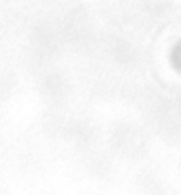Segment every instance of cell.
Here are the masks:
<instances>
[{"instance_id":"obj_1","label":"cell","mask_w":181,"mask_h":195,"mask_svg":"<svg viewBox=\"0 0 181 195\" xmlns=\"http://www.w3.org/2000/svg\"><path fill=\"white\" fill-rule=\"evenodd\" d=\"M172 64L178 71H181V41L173 48V51H172Z\"/></svg>"}]
</instances>
